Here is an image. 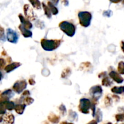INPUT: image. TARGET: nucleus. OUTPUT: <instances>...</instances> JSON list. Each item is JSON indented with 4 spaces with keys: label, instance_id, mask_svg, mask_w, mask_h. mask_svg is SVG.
Here are the masks:
<instances>
[{
    "label": "nucleus",
    "instance_id": "nucleus-1",
    "mask_svg": "<svg viewBox=\"0 0 124 124\" xmlns=\"http://www.w3.org/2000/svg\"><path fill=\"white\" fill-rule=\"evenodd\" d=\"M62 40L61 39H42L41 41V44L42 48L46 51H53L60 46Z\"/></svg>",
    "mask_w": 124,
    "mask_h": 124
},
{
    "label": "nucleus",
    "instance_id": "nucleus-2",
    "mask_svg": "<svg viewBox=\"0 0 124 124\" xmlns=\"http://www.w3.org/2000/svg\"><path fill=\"white\" fill-rule=\"evenodd\" d=\"M59 27L65 35L70 37H73L76 33L75 25L68 21H62L60 23Z\"/></svg>",
    "mask_w": 124,
    "mask_h": 124
},
{
    "label": "nucleus",
    "instance_id": "nucleus-3",
    "mask_svg": "<svg viewBox=\"0 0 124 124\" xmlns=\"http://www.w3.org/2000/svg\"><path fill=\"white\" fill-rule=\"evenodd\" d=\"M79 20L81 26L84 27H88L90 25L92 19V15L91 13L87 11L80 12L78 13Z\"/></svg>",
    "mask_w": 124,
    "mask_h": 124
},
{
    "label": "nucleus",
    "instance_id": "nucleus-4",
    "mask_svg": "<svg viewBox=\"0 0 124 124\" xmlns=\"http://www.w3.org/2000/svg\"><path fill=\"white\" fill-rule=\"evenodd\" d=\"M91 107H92V102L88 99L82 98L80 100L79 110L81 113L84 114H88Z\"/></svg>",
    "mask_w": 124,
    "mask_h": 124
},
{
    "label": "nucleus",
    "instance_id": "nucleus-5",
    "mask_svg": "<svg viewBox=\"0 0 124 124\" xmlns=\"http://www.w3.org/2000/svg\"><path fill=\"white\" fill-rule=\"evenodd\" d=\"M90 94L92 99L98 101L102 94V88L100 85H95L92 87L90 90Z\"/></svg>",
    "mask_w": 124,
    "mask_h": 124
},
{
    "label": "nucleus",
    "instance_id": "nucleus-6",
    "mask_svg": "<svg viewBox=\"0 0 124 124\" xmlns=\"http://www.w3.org/2000/svg\"><path fill=\"white\" fill-rule=\"evenodd\" d=\"M7 39L8 42L13 44H16L19 39V35L15 30L10 28L7 29Z\"/></svg>",
    "mask_w": 124,
    "mask_h": 124
},
{
    "label": "nucleus",
    "instance_id": "nucleus-7",
    "mask_svg": "<svg viewBox=\"0 0 124 124\" xmlns=\"http://www.w3.org/2000/svg\"><path fill=\"white\" fill-rule=\"evenodd\" d=\"M27 84L25 80L17 81L13 85V89L16 93L20 94L27 88Z\"/></svg>",
    "mask_w": 124,
    "mask_h": 124
},
{
    "label": "nucleus",
    "instance_id": "nucleus-8",
    "mask_svg": "<svg viewBox=\"0 0 124 124\" xmlns=\"http://www.w3.org/2000/svg\"><path fill=\"white\" fill-rule=\"evenodd\" d=\"M24 12L25 14V17L28 19H30V21H34L37 18L36 15L34 13L33 10L31 7H30L29 4H25L24 6Z\"/></svg>",
    "mask_w": 124,
    "mask_h": 124
},
{
    "label": "nucleus",
    "instance_id": "nucleus-9",
    "mask_svg": "<svg viewBox=\"0 0 124 124\" xmlns=\"http://www.w3.org/2000/svg\"><path fill=\"white\" fill-rule=\"evenodd\" d=\"M1 122L2 124H13L15 122V117L12 114H6L4 116H1Z\"/></svg>",
    "mask_w": 124,
    "mask_h": 124
},
{
    "label": "nucleus",
    "instance_id": "nucleus-10",
    "mask_svg": "<svg viewBox=\"0 0 124 124\" xmlns=\"http://www.w3.org/2000/svg\"><path fill=\"white\" fill-rule=\"evenodd\" d=\"M13 93L11 90H7L2 92L0 95V101L1 102H6L9 101L10 99L13 97Z\"/></svg>",
    "mask_w": 124,
    "mask_h": 124
},
{
    "label": "nucleus",
    "instance_id": "nucleus-11",
    "mask_svg": "<svg viewBox=\"0 0 124 124\" xmlns=\"http://www.w3.org/2000/svg\"><path fill=\"white\" fill-rule=\"evenodd\" d=\"M109 76L113 81L118 84H121L124 82V78L121 75L115 71H111L109 73Z\"/></svg>",
    "mask_w": 124,
    "mask_h": 124
},
{
    "label": "nucleus",
    "instance_id": "nucleus-12",
    "mask_svg": "<svg viewBox=\"0 0 124 124\" xmlns=\"http://www.w3.org/2000/svg\"><path fill=\"white\" fill-rule=\"evenodd\" d=\"M18 28H19L22 35H23L24 38H31L32 36V32L30 30H29V29L25 27L23 24H21L18 26Z\"/></svg>",
    "mask_w": 124,
    "mask_h": 124
},
{
    "label": "nucleus",
    "instance_id": "nucleus-13",
    "mask_svg": "<svg viewBox=\"0 0 124 124\" xmlns=\"http://www.w3.org/2000/svg\"><path fill=\"white\" fill-rule=\"evenodd\" d=\"M21 65V64L19 62H15L11 63V64L7 65L6 67L4 68V70L6 73H8L11 72L13 70H14L15 69H17V68L19 67L20 65Z\"/></svg>",
    "mask_w": 124,
    "mask_h": 124
},
{
    "label": "nucleus",
    "instance_id": "nucleus-14",
    "mask_svg": "<svg viewBox=\"0 0 124 124\" xmlns=\"http://www.w3.org/2000/svg\"><path fill=\"white\" fill-rule=\"evenodd\" d=\"M18 17L20 19L21 24H23L25 27H26L28 29H31L33 27L32 24L29 21V19H26L25 18H24V17L21 14H19L18 15Z\"/></svg>",
    "mask_w": 124,
    "mask_h": 124
},
{
    "label": "nucleus",
    "instance_id": "nucleus-15",
    "mask_svg": "<svg viewBox=\"0 0 124 124\" xmlns=\"http://www.w3.org/2000/svg\"><path fill=\"white\" fill-rule=\"evenodd\" d=\"M26 106L27 105L24 104H17V105H15V110L19 115H23Z\"/></svg>",
    "mask_w": 124,
    "mask_h": 124
},
{
    "label": "nucleus",
    "instance_id": "nucleus-16",
    "mask_svg": "<svg viewBox=\"0 0 124 124\" xmlns=\"http://www.w3.org/2000/svg\"><path fill=\"white\" fill-rule=\"evenodd\" d=\"M48 5L47 6H48V7H49V8L50 9L51 12H52V13L53 15H57L58 13V9L56 8V7L54 6V4L52 2H51V1H48Z\"/></svg>",
    "mask_w": 124,
    "mask_h": 124
},
{
    "label": "nucleus",
    "instance_id": "nucleus-17",
    "mask_svg": "<svg viewBox=\"0 0 124 124\" xmlns=\"http://www.w3.org/2000/svg\"><path fill=\"white\" fill-rule=\"evenodd\" d=\"M111 92L116 94H123L124 93V86L113 87L111 88Z\"/></svg>",
    "mask_w": 124,
    "mask_h": 124
},
{
    "label": "nucleus",
    "instance_id": "nucleus-18",
    "mask_svg": "<svg viewBox=\"0 0 124 124\" xmlns=\"http://www.w3.org/2000/svg\"><path fill=\"white\" fill-rule=\"evenodd\" d=\"M42 7H43V9L44 10V13H45V15H46V16H47V17L48 18H52V12H51L50 9L49 8V7H48V6H46V4H45L44 2H42Z\"/></svg>",
    "mask_w": 124,
    "mask_h": 124
},
{
    "label": "nucleus",
    "instance_id": "nucleus-19",
    "mask_svg": "<svg viewBox=\"0 0 124 124\" xmlns=\"http://www.w3.org/2000/svg\"><path fill=\"white\" fill-rule=\"evenodd\" d=\"M48 119L51 122L54 124H57L58 123L59 121V116H56V115H54V114H51L49 116H48Z\"/></svg>",
    "mask_w": 124,
    "mask_h": 124
},
{
    "label": "nucleus",
    "instance_id": "nucleus-20",
    "mask_svg": "<svg viewBox=\"0 0 124 124\" xmlns=\"http://www.w3.org/2000/svg\"><path fill=\"white\" fill-rule=\"evenodd\" d=\"M29 1L35 8L38 10L41 8V2H40V1L39 0H29Z\"/></svg>",
    "mask_w": 124,
    "mask_h": 124
},
{
    "label": "nucleus",
    "instance_id": "nucleus-21",
    "mask_svg": "<svg viewBox=\"0 0 124 124\" xmlns=\"http://www.w3.org/2000/svg\"><path fill=\"white\" fill-rule=\"evenodd\" d=\"M102 84L103 86H105V87H109L112 84V82L110 80V79L108 77H105L102 79Z\"/></svg>",
    "mask_w": 124,
    "mask_h": 124
},
{
    "label": "nucleus",
    "instance_id": "nucleus-22",
    "mask_svg": "<svg viewBox=\"0 0 124 124\" xmlns=\"http://www.w3.org/2000/svg\"><path fill=\"white\" fill-rule=\"evenodd\" d=\"M117 70L121 75H124V62L121 61L119 63Z\"/></svg>",
    "mask_w": 124,
    "mask_h": 124
},
{
    "label": "nucleus",
    "instance_id": "nucleus-23",
    "mask_svg": "<svg viewBox=\"0 0 124 124\" xmlns=\"http://www.w3.org/2000/svg\"><path fill=\"white\" fill-rule=\"evenodd\" d=\"M70 73H71V70L70 69V68H67V69H65V70L62 71V73L61 78H65L67 76H69V75H70Z\"/></svg>",
    "mask_w": 124,
    "mask_h": 124
},
{
    "label": "nucleus",
    "instance_id": "nucleus-24",
    "mask_svg": "<svg viewBox=\"0 0 124 124\" xmlns=\"http://www.w3.org/2000/svg\"><path fill=\"white\" fill-rule=\"evenodd\" d=\"M34 102V99L33 98H30V97H26L25 99H24V104H25L26 105H29L30 104H32L33 102Z\"/></svg>",
    "mask_w": 124,
    "mask_h": 124
},
{
    "label": "nucleus",
    "instance_id": "nucleus-25",
    "mask_svg": "<svg viewBox=\"0 0 124 124\" xmlns=\"http://www.w3.org/2000/svg\"><path fill=\"white\" fill-rule=\"evenodd\" d=\"M116 119L117 122H120V121H124V113L116 115Z\"/></svg>",
    "mask_w": 124,
    "mask_h": 124
},
{
    "label": "nucleus",
    "instance_id": "nucleus-26",
    "mask_svg": "<svg viewBox=\"0 0 124 124\" xmlns=\"http://www.w3.org/2000/svg\"><path fill=\"white\" fill-rule=\"evenodd\" d=\"M96 115H98V117H97V122H100L102 119V114L101 111H100L99 109H98V111L96 112Z\"/></svg>",
    "mask_w": 124,
    "mask_h": 124
},
{
    "label": "nucleus",
    "instance_id": "nucleus-27",
    "mask_svg": "<svg viewBox=\"0 0 124 124\" xmlns=\"http://www.w3.org/2000/svg\"><path fill=\"white\" fill-rule=\"evenodd\" d=\"M112 11L110 10H105L103 12V15H104V16L110 17L112 15Z\"/></svg>",
    "mask_w": 124,
    "mask_h": 124
},
{
    "label": "nucleus",
    "instance_id": "nucleus-28",
    "mask_svg": "<svg viewBox=\"0 0 124 124\" xmlns=\"http://www.w3.org/2000/svg\"><path fill=\"white\" fill-rule=\"evenodd\" d=\"M4 29L2 27H1V40L2 41H6V38H5V36H4Z\"/></svg>",
    "mask_w": 124,
    "mask_h": 124
},
{
    "label": "nucleus",
    "instance_id": "nucleus-29",
    "mask_svg": "<svg viewBox=\"0 0 124 124\" xmlns=\"http://www.w3.org/2000/svg\"><path fill=\"white\" fill-rule=\"evenodd\" d=\"M59 110H61L62 114H64L66 112V108H65V107L64 105H61L59 107Z\"/></svg>",
    "mask_w": 124,
    "mask_h": 124
},
{
    "label": "nucleus",
    "instance_id": "nucleus-30",
    "mask_svg": "<svg viewBox=\"0 0 124 124\" xmlns=\"http://www.w3.org/2000/svg\"><path fill=\"white\" fill-rule=\"evenodd\" d=\"M0 63H1V68L2 69L3 67L5 65V64H6V61H5L4 59L1 58V59H0Z\"/></svg>",
    "mask_w": 124,
    "mask_h": 124
},
{
    "label": "nucleus",
    "instance_id": "nucleus-31",
    "mask_svg": "<svg viewBox=\"0 0 124 124\" xmlns=\"http://www.w3.org/2000/svg\"><path fill=\"white\" fill-rule=\"evenodd\" d=\"M30 94V93L29 90H25L24 91V92L23 93V94H22V97L27 96H29Z\"/></svg>",
    "mask_w": 124,
    "mask_h": 124
},
{
    "label": "nucleus",
    "instance_id": "nucleus-32",
    "mask_svg": "<svg viewBox=\"0 0 124 124\" xmlns=\"http://www.w3.org/2000/svg\"><path fill=\"white\" fill-rule=\"evenodd\" d=\"M105 101H107V102H105V104H111V99H110V98H109L108 96H107L106 98H105Z\"/></svg>",
    "mask_w": 124,
    "mask_h": 124
},
{
    "label": "nucleus",
    "instance_id": "nucleus-33",
    "mask_svg": "<svg viewBox=\"0 0 124 124\" xmlns=\"http://www.w3.org/2000/svg\"><path fill=\"white\" fill-rule=\"evenodd\" d=\"M107 76V73L105 71H104L102 73H101L99 75V78H101V77H106Z\"/></svg>",
    "mask_w": 124,
    "mask_h": 124
},
{
    "label": "nucleus",
    "instance_id": "nucleus-34",
    "mask_svg": "<svg viewBox=\"0 0 124 124\" xmlns=\"http://www.w3.org/2000/svg\"><path fill=\"white\" fill-rule=\"evenodd\" d=\"M29 84H30V85H35V80L33 79H30L29 80Z\"/></svg>",
    "mask_w": 124,
    "mask_h": 124
},
{
    "label": "nucleus",
    "instance_id": "nucleus-35",
    "mask_svg": "<svg viewBox=\"0 0 124 124\" xmlns=\"http://www.w3.org/2000/svg\"><path fill=\"white\" fill-rule=\"evenodd\" d=\"M110 2H113V3H115V4H117L120 2L121 1H122V0H110Z\"/></svg>",
    "mask_w": 124,
    "mask_h": 124
},
{
    "label": "nucleus",
    "instance_id": "nucleus-36",
    "mask_svg": "<svg viewBox=\"0 0 124 124\" xmlns=\"http://www.w3.org/2000/svg\"><path fill=\"white\" fill-rule=\"evenodd\" d=\"M62 2L65 6H69V1L68 0H62Z\"/></svg>",
    "mask_w": 124,
    "mask_h": 124
},
{
    "label": "nucleus",
    "instance_id": "nucleus-37",
    "mask_svg": "<svg viewBox=\"0 0 124 124\" xmlns=\"http://www.w3.org/2000/svg\"><path fill=\"white\" fill-rule=\"evenodd\" d=\"M51 1L54 5H57L58 4V2H59V0H51Z\"/></svg>",
    "mask_w": 124,
    "mask_h": 124
},
{
    "label": "nucleus",
    "instance_id": "nucleus-38",
    "mask_svg": "<svg viewBox=\"0 0 124 124\" xmlns=\"http://www.w3.org/2000/svg\"><path fill=\"white\" fill-rule=\"evenodd\" d=\"M121 48H122V51H123V52L124 53V41H122V42H121Z\"/></svg>",
    "mask_w": 124,
    "mask_h": 124
},
{
    "label": "nucleus",
    "instance_id": "nucleus-39",
    "mask_svg": "<svg viewBox=\"0 0 124 124\" xmlns=\"http://www.w3.org/2000/svg\"><path fill=\"white\" fill-rule=\"evenodd\" d=\"M61 124H73L72 123H69V122H62Z\"/></svg>",
    "mask_w": 124,
    "mask_h": 124
},
{
    "label": "nucleus",
    "instance_id": "nucleus-40",
    "mask_svg": "<svg viewBox=\"0 0 124 124\" xmlns=\"http://www.w3.org/2000/svg\"><path fill=\"white\" fill-rule=\"evenodd\" d=\"M122 4L124 5V0H122Z\"/></svg>",
    "mask_w": 124,
    "mask_h": 124
},
{
    "label": "nucleus",
    "instance_id": "nucleus-41",
    "mask_svg": "<svg viewBox=\"0 0 124 124\" xmlns=\"http://www.w3.org/2000/svg\"><path fill=\"white\" fill-rule=\"evenodd\" d=\"M111 124V123H110V122H108V124Z\"/></svg>",
    "mask_w": 124,
    "mask_h": 124
}]
</instances>
